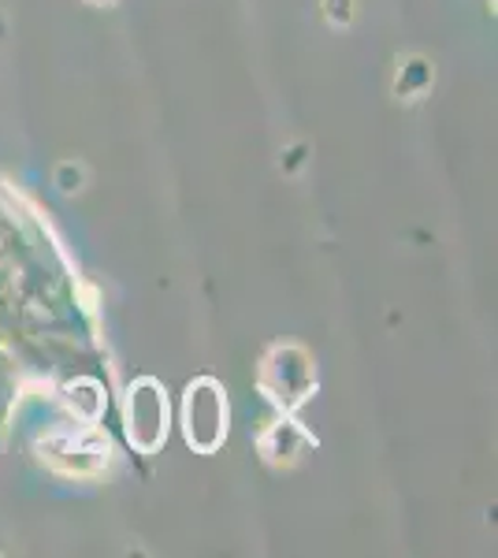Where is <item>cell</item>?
Segmentation results:
<instances>
[{
    "mask_svg": "<svg viewBox=\"0 0 498 558\" xmlns=\"http://www.w3.org/2000/svg\"><path fill=\"white\" fill-rule=\"evenodd\" d=\"M228 436V399L212 380H197L186 391V439L197 451H216Z\"/></svg>",
    "mask_w": 498,
    "mask_h": 558,
    "instance_id": "1",
    "label": "cell"
},
{
    "mask_svg": "<svg viewBox=\"0 0 498 558\" xmlns=\"http://www.w3.org/2000/svg\"><path fill=\"white\" fill-rule=\"evenodd\" d=\"M126 432H131V444H138L142 451H157L160 439H165L168 402L153 380L131 387V399H126Z\"/></svg>",
    "mask_w": 498,
    "mask_h": 558,
    "instance_id": "2",
    "label": "cell"
},
{
    "mask_svg": "<svg viewBox=\"0 0 498 558\" xmlns=\"http://www.w3.org/2000/svg\"><path fill=\"white\" fill-rule=\"evenodd\" d=\"M436 83V68H432V60L424 57H405L402 64H398V75H394V97L398 101H421L424 94L432 89Z\"/></svg>",
    "mask_w": 498,
    "mask_h": 558,
    "instance_id": "3",
    "label": "cell"
},
{
    "mask_svg": "<svg viewBox=\"0 0 498 558\" xmlns=\"http://www.w3.org/2000/svg\"><path fill=\"white\" fill-rule=\"evenodd\" d=\"M57 186L63 194H78L86 186V165H78V160H63V165H57Z\"/></svg>",
    "mask_w": 498,
    "mask_h": 558,
    "instance_id": "4",
    "label": "cell"
},
{
    "mask_svg": "<svg viewBox=\"0 0 498 558\" xmlns=\"http://www.w3.org/2000/svg\"><path fill=\"white\" fill-rule=\"evenodd\" d=\"M324 4V20H328L335 31H342V26H350L357 20V0H320Z\"/></svg>",
    "mask_w": 498,
    "mask_h": 558,
    "instance_id": "5",
    "label": "cell"
},
{
    "mask_svg": "<svg viewBox=\"0 0 498 558\" xmlns=\"http://www.w3.org/2000/svg\"><path fill=\"white\" fill-rule=\"evenodd\" d=\"M89 4H97V8H105V4H112V0H89Z\"/></svg>",
    "mask_w": 498,
    "mask_h": 558,
    "instance_id": "6",
    "label": "cell"
}]
</instances>
